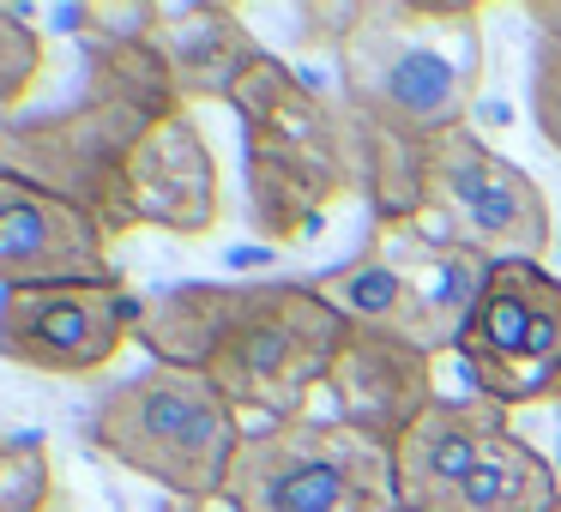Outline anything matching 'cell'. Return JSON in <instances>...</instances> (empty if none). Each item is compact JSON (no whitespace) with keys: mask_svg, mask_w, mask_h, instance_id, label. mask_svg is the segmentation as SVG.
Segmentation results:
<instances>
[{"mask_svg":"<svg viewBox=\"0 0 561 512\" xmlns=\"http://www.w3.org/2000/svg\"><path fill=\"white\" fill-rule=\"evenodd\" d=\"M344 319L308 283H182L139 302L134 344L158 368L206 374L242 416L290 422L327 386Z\"/></svg>","mask_w":561,"mask_h":512,"instance_id":"obj_1","label":"cell"},{"mask_svg":"<svg viewBox=\"0 0 561 512\" xmlns=\"http://www.w3.org/2000/svg\"><path fill=\"white\" fill-rule=\"evenodd\" d=\"M483 7L459 0H363L356 31L339 49V97L351 115L399 146L471 127V103L483 85Z\"/></svg>","mask_w":561,"mask_h":512,"instance_id":"obj_2","label":"cell"},{"mask_svg":"<svg viewBox=\"0 0 561 512\" xmlns=\"http://www.w3.org/2000/svg\"><path fill=\"white\" fill-rule=\"evenodd\" d=\"M230 109L248 139V223L278 247L320 235L339 199L363 194L356 121L339 91H320L290 61L260 55L242 73Z\"/></svg>","mask_w":561,"mask_h":512,"instance_id":"obj_3","label":"cell"},{"mask_svg":"<svg viewBox=\"0 0 561 512\" xmlns=\"http://www.w3.org/2000/svg\"><path fill=\"white\" fill-rule=\"evenodd\" d=\"M242 440V410L206 374H187V368H146L103 392L85 416L91 452L194 507L224 500Z\"/></svg>","mask_w":561,"mask_h":512,"instance_id":"obj_4","label":"cell"},{"mask_svg":"<svg viewBox=\"0 0 561 512\" xmlns=\"http://www.w3.org/2000/svg\"><path fill=\"white\" fill-rule=\"evenodd\" d=\"M230 512H399L392 446L356 434L339 416L260 422L236 452Z\"/></svg>","mask_w":561,"mask_h":512,"instance_id":"obj_5","label":"cell"},{"mask_svg":"<svg viewBox=\"0 0 561 512\" xmlns=\"http://www.w3.org/2000/svg\"><path fill=\"white\" fill-rule=\"evenodd\" d=\"M423 230L477 259H543L556 242L549 199L519 163L489 151L471 127L435 139L423 158Z\"/></svg>","mask_w":561,"mask_h":512,"instance_id":"obj_6","label":"cell"},{"mask_svg":"<svg viewBox=\"0 0 561 512\" xmlns=\"http://www.w3.org/2000/svg\"><path fill=\"white\" fill-rule=\"evenodd\" d=\"M453 356L501 410L561 404V278L543 259H495Z\"/></svg>","mask_w":561,"mask_h":512,"instance_id":"obj_7","label":"cell"},{"mask_svg":"<svg viewBox=\"0 0 561 512\" xmlns=\"http://www.w3.org/2000/svg\"><path fill=\"white\" fill-rule=\"evenodd\" d=\"M151 127H158L151 115L79 91L73 109L31 115V121L0 127V175H19V182L43 187V194L67 199V206L85 211L103 230L127 158H134V146Z\"/></svg>","mask_w":561,"mask_h":512,"instance_id":"obj_8","label":"cell"},{"mask_svg":"<svg viewBox=\"0 0 561 512\" xmlns=\"http://www.w3.org/2000/svg\"><path fill=\"white\" fill-rule=\"evenodd\" d=\"M139 295L127 278L0 290V356L31 374L91 380L134 344Z\"/></svg>","mask_w":561,"mask_h":512,"instance_id":"obj_9","label":"cell"},{"mask_svg":"<svg viewBox=\"0 0 561 512\" xmlns=\"http://www.w3.org/2000/svg\"><path fill=\"white\" fill-rule=\"evenodd\" d=\"M218 223H224V182L199 121L194 115L158 121L127 158L103 235L115 242V235L134 230H163L182 235V242H206V235H218Z\"/></svg>","mask_w":561,"mask_h":512,"instance_id":"obj_10","label":"cell"},{"mask_svg":"<svg viewBox=\"0 0 561 512\" xmlns=\"http://www.w3.org/2000/svg\"><path fill=\"white\" fill-rule=\"evenodd\" d=\"M327 392L339 404V422H351L356 434L399 446L423 410L440 398L435 392V356L416 344L392 338V331H368V326H344L339 356H332Z\"/></svg>","mask_w":561,"mask_h":512,"instance_id":"obj_11","label":"cell"},{"mask_svg":"<svg viewBox=\"0 0 561 512\" xmlns=\"http://www.w3.org/2000/svg\"><path fill=\"white\" fill-rule=\"evenodd\" d=\"M122 278L110 235L43 187L0 175V290L25 283H103Z\"/></svg>","mask_w":561,"mask_h":512,"instance_id":"obj_12","label":"cell"},{"mask_svg":"<svg viewBox=\"0 0 561 512\" xmlns=\"http://www.w3.org/2000/svg\"><path fill=\"white\" fill-rule=\"evenodd\" d=\"M513 440V416L489 398H435L423 422L392 446L399 470V512H435L489 452Z\"/></svg>","mask_w":561,"mask_h":512,"instance_id":"obj_13","label":"cell"},{"mask_svg":"<svg viewBox=\"0 0 561 512\" xmlns=\"http://www.w3.org/2000/svg\"><path fill=\"white\" fill-rule=\"evenodd\" d=\"M151 43L170 61V79L182 91L187 109L199 103H230L242 73L260 61V37L242 25L236 7L224 0H175V7H158V25H151Z\"/></svg>","mask_w":561,"mask_h":512,"instance_id":"obj_14","label":"cell"},{"mask_svg":"<svg viewBox=\"0 0 561 512\" xmlns=\"http://www.w3.org/2000/svg\"><path fill=\"white\" fill-rule=\"evenodd\" d=\"M308 290L344 319V326H368V331H392V338L416 344V350L440 356L453 350V331L435 319V307L416 295V283L404 278L399 266L387 259V247L368 235V247L344 266H327L308 278Z\"/></svg>","mask_w":561,"mask_h":512,"instance_id":"obj_15","label":"cell"},{"mask_svg":"<svg viewBox=\"0 0 561 512\" xmlns=\"http://www.w3.org/2000/svg\"><path fill=\"white\" fill-rule=\"evenodd\" d=\"M79 61H85V97H110L127 109L151 115V121H175V115H194L182 103L170 79L163 49L146 37H85L79 43Z\"/></svg>","mask_w":561,"mask_h":512,"instance_id":"obj_16","label":"cell"},{"mask_svg":"<svg viewBox=\"0 0 561 512\" xmlns=\"http://www.w3.org/2000/svg\"><path fill=\"white\" fill-rule=\"evenodd\" d=\"M435 512H561V470L513 434Z\"/></svg>","mask_w":561,"mask_h":512,"instance_id":"obj_17","label":"cell"},{"mask_svg":"<svg viewBox=\"0 0 561 512\" xmlns=\"http://www.w3.org/2000/svg\"><path fill=\"white\" fill-rule=\"evenodd\" d=\"M61 476H55L43 434H0V512H61Z\"/></svg>","mask_w":561,"mask_h":512,"instance_id":"obj_18","label":"cell"},{"mask_svg":"<svg viewBox=\"0 0 561 512\" xmlns=\"http://www.w3.org/2000/svg\"><path fill=\"white\" fill-rule=\"evenodd\" d=\"M43 73H49V37L19 7H0V115L7 121H19V109L43 85Z\"/></svg>","mask_w":561,"mask_h":512,"instance_id":"obj_19","label":"cell"},{"mask_svg":"<svg viewBox=\"0 0 561 512\" xmlns=\"http://www.w3.org/2000/svg\"><path fill=\"white\" fill-rule=\"evenodd\" d=\"M61 25L73 31V43L85 37H146L151 25H158V0H122V7H110V0H79V7H67Z\"/></svg>","mask_w":561,"mask_h":512,"instance_id":"obj_20","label":"cell"},{"mask_svg":"<svg viewBox=\"0 0 561 512\" xmlns=\"http://www.w3.org/2000/svg\"><path fill=\"white\" fill-rule=\"evenodd\" d=\"M531 121L543 146L561 158V43L531 37Z\"/></svg>","mask_w":561,"mask_h":512,"instance_id":"obj_21","label":"cell"},{"mask_svg":"<svg viewBox=\"0 0 561 512\" xmlns=\"http://www.w3.org/2000/svg\"><path fill=\"white\" fill-rule=\"evenodd\" d=\"M356 13H363V0H356V7H302V13H296V49H332L339 55L344 49V37H351L356 31Z\"/></svg>","mask_w":561,"mask_h":512,"instance_id":"obj_22","label":"cell"},{"mask_svg":"<svg viewBox=\"0 0 561 512\" xmlns=\"http://www.w3.org/2000/svg\"><path fill=\"white\" fill-rule=\"evenodd\" d=\"M525 19L537 25V37H556L561 43V0H531V7H525Z\"/></svg>","mask_w":561,"mask_h":512,"instance_id":"obj_23","label":"cell"},{"mask_svg":"<svg viewBox=\"0 0 561 512\" xmlns=\"http://www.w3.org/2000/svg\"><path fill=\"white\" fill-rule=\"evenodd\" d=\"M158 512H211V507H194V500H163Z\"/></svg>","mask_w":561,"mask_h":512,"instance_id":"obj_24","label":"cell"},{"mask_svg":"<svg viewBox=\"0 0 561 512\" xmlns=\"http://www.w3.org/2000/svg\"><path fill=\"white\" fill-rule=\"evenodd\" d=\"M556 470H561V446H556Z\"/></svg>","mask_w":561,"mask_h":512,"instance_id":"obj_25","label":"cell"},{"mask_svg":"<svg viewBox=\"0 0 561 512\" xmlns=\"http://www.w3.org/2000/svg\"><path fill=\"white\" fill-rule=\"evenodd\" d=\"M0 127H7V115H0Z\"/></svg>","mask_w":561,"mask_h":512,"instance_id":"obj_26","label":"cell"}]
</instances>
